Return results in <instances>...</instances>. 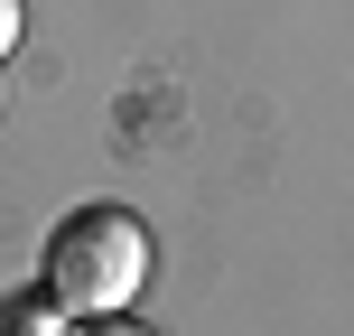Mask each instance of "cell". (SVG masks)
I'll return each mask as SVG.
<instances>
[{
    "mask_svg": "<svg viewBox=\"0 0 354 336\" xmlns=\"http://www.w3.org/2000/svg\"><path fill=\"white\" fill-rule=\"evenodd\" d=\"M56 318H66L56 299H28V308H10V318H0V336H66Z\"/></svg>",
    "mask_w": 354,
    "mask_h": 336,
    "instance_id": "obj_2",
    "label": "cell"
},
{
    "mask_svg": "<svg viewBox=\"0 0 354 336\" xmlns=\"http://www.w3.org/2000/svg\"><path fill=\"white\" fill-rule=\"evenodd\" d=\"M19 28H28V10H19V0H0V66H10V47H19Z\"/></svg>",
    "mask_w": 354,
    "mask_h": 336,
    "instance_id": "obj_4",
    "label": "cell"
},
{
    "mask_svg": "<svg viewBox=\"0 0 354 336\" xmlns=\"http://www.w3.org/2000/svg\"><path fill=\"white\" fill-rule=\"evenodd\" d=\"M66 336H159V327H140V318H122V308H112V318H75Z\"/></svg>",
    "mask_w": 354,
    "mask_h": 336,
    "instance_id": "obj_3",
    "label": "cell"
},
{
    "mask_svg": "<svg viewBox=\"0 0 354 336\" xmlns=\"http://www.w3.org/2000/svg\"><path fill=\"white\" fill-rule=\"evenodd\" d=\"M149 281V233L140 215L122 206H84L56 224L47 243V299L66 308V318H112V308H131Z\"/></svg>",
    "mask_w": 354,
    "mask_h": 336,
    "instance_id": "obj_1",
    "label": "cell"
}]
</instances>
